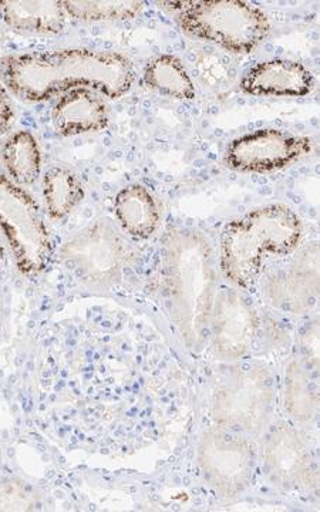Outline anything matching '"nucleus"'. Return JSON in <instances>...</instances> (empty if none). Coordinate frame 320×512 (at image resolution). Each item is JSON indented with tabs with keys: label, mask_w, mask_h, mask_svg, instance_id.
Returning <instances> with one entry per match:
<instances>
[{
	"label": "nucleus",
	"mask_w": 320,
	"mask_h": 512,
	"mask_svg": "<svg viewBox=\"0 0 320 512\" xmlns=\"http://www.w3.org/2000/svg\"><path fill=\"white\" fill-rule=\"evenodd\" d=\"M134 82L133 62L107 50L66 47L0 57V83L13 96L29 103H40L80 87L117 100L130 92Z\"/></svg>",
	"instance_id": "f257e3e1"
},
{
	"label": "nucleus",
	"mask_w": 320,
	"mask_h": 512,
	"mask_svg": "<svg viewBox=\"0 0 320 512\" xmlns=\"http://www.w3.org/2000/svg\"><path fill=\"white\" fill-rule=\"evenodd\" d=\"M160 256L168 316L185 348L200 353L210 335L218 295L214 249L202 232L174 229L165 235Z\"/></svg>",
	"instance_id": "f03ea898"
},
{
	"label": "nucleus",
	"mask_w": 320,
	"mask_h": 512,
	"mask_svg": "<svg viewBox=\"0 0 320 512\" xmlns=\"http://www.w3.org/2000/svg\"><path fill=\"white\" fill-rule=\"evenodd\" d=\"M302 235L301 218L288 205H265L235 218L221 235L222 275L235 288H254L266 265L295 252Z\"/></svg>",
	"instance_id": "7ed1b4c3"
},
{
	"label": "nucleus",
	"mask_w": 320,
	"mask_h": 512,
	"mask_svg": "<svg viewBox=\"0 0 320 512\" xmlns=\"http://www.w3.org/2000/svg\"><path fill=\"white\" fill-rule=\"evenodd\" d=\"M188 36L248 55L265 42L271 22L261 8L242 0H178L160 2Z\"/></svg>",
	"instance_id": "20e7f679"
},
{
	"label": "nucleus",
	"mask_w": 320,
	"mask_h": 512,
	"mask_svg": "<svg viewBox=\"0 0 320 512\" xmlns=\"http://www.w3.org/2000/svg\"><path fill=\"white\" fill-rule=\"evenodd\" d=\"M274 409V377L259 363L234 370L218 383L212 396V419L237 433H261Z\"/></svg>",
	"instance_id": "39448f33"
},
{
	"label": "nucleus",
	"mask_w": 320,
	"mask_h": 512,
	"mask_svg": "<svg viewBox=\"0 0 320 512\" xmlns=\"http://www.w3.org/2000/svg\"><path fill=\"white\" fill-rule=\"evenodd\" d=\"M0 234L22 274L36 275L49 264L52 242L39 204L0 170Z\"/></svg>",
	"instance_id": "423d86ee"
},
{
	"label": "nucleus",
	"mask_w": 320,
	"mask_h": 512,
	"mask_svg": "<svg viewBox=\"0 0 320 512\" xmlns=\"http://www.w3.org/2000/svg\"><path fill=\"white\" fill-rule=\"evenodd\" d=\"M62 259L83 284L101 289L123 281L136 252L113 222L101 218L63 245Z\"/></svg>",
	"instance_id": "0eeeda50"
},
{
	"label": "nucleus",
	"mask_w": 320,
	"mask_h": 512,
	"mask_svg": "<svg viewBox=\"0 0 320 512\" xmlns=\"http://www.w3.org/2000/svg\"><path fill=\"white\" fill-rule=\"evenodd\" d=\"M197 460L212 490L221 497L235 498L252 483L256 450L247 437L218 426L202 434Z\"/></svg>",
	"instance_id": "6e6552de"
},
{
	"label": "nucleus",
	"mask_w": 320,
	"mask_h": 512,
	"mask_svg": "<svg viewBox=\"0 0 320 512\" xmlns=\"http://www.w3.org/2000/svg\"><path fill=\"white\" fill-rule=\"evenodd\" d=\"M311 137L278 128H261L235 138L225 151V163L239 173H274L311 154Z\"/></svg>",
	"instance_id": "1a4fd4ad"
},
{
	"label": "nucleus",
	"mask_w": 320,
	"mask_h": 512,
	"mask_svg": "<svg viewBox=\"0 0 320 512\" xmlns=\"http://www.w3.org/2000/svg\"><path fill=\"white\" fill-rule=\"evenodd\" d=\"M258 329V313L244 295L234 289L218 292L208 335L215 356L228 362L247 356Z\"/></svg>",
	"instance_id": "9d476101"
},
{
	"label": "nucleus",
	"mask_w": 320,
	"mask_h": 512,
	"mask_svg": "<svg viewBox=\"0 0 320 512\" xmlns=\"http://www.w3.org/2000/svg\"><path fill=\"white\" fill-rule=\"evenodd\" d=\"M262 463L274 483L289 490H315L319 476L311 451L298 431L279 427L262 448Z\"/></svg>",
	"instance_id": "9b49d317"
},
{
	"label": "nucleus",
	"mask_w": 320,
	"mask_h": 512,
	"mask_svg": "<svg viewBox=\"0 0 320 512\" xmlns=\"http://www.w3.org/2000/svg\"><path fill=\"white\" fill-rule=\"evenodd\" d=\"M319 292L318 244L303 249L285 268L266 276V301L276 309L303 313L315 305Z\"/></svg>",
	"instance_id": "f8f14e48"
},
{
	"label": "nucleus",
	"mask_w": 320,
	"mask_h": 512,
	"mask_svg": "<svg viewBox=\"0 0 320 512\" xmlns=\"http://www.w3.org/2000/svg\"><path fill=\"white\" fill-rule=\"evenodd\" d=\"M315 76L296 60L269 59L242 77L241 90L256 97H305L315 90Z\"/></svg>",
	"instance_id": "ddd939ff"
},
{
	"label": "nucleus",
	"mask_w": 320,
	"mask_h": 512,
	"mask_svg": "<svg viewBox=\"0 0 320 512\" xmlns=\"http://www.w3.org/2000/svg\"><path fill=\"white\" fill-rule=\"evenodd\" d=\"M109 119L103 96L84 87L64 93L52 113L53 126L64 137L99 133L109 126Z\"/></svg>",
	"instance_id": "4468645a"
},
{
	"label": "nucleus",
	"mask_w": 320,
	"mask_h": 512,
	"mask_svg": "<svg viewBox=\"0 0 320 512\" xmlns=\"http://www.w3.org/2000/svg\"><path fill=\"white\" fill-rule=\"evenodd\" d=\"M0 18L9 28L32 35H57L66 28L67 16L63 2L57 0H3Z\"/></svg>",
	"instance_id": "2eb2a0df"
},
{
	"label": "nucleus",
	"mask_w": 320,
	"mask_h": 512,
	"mask_svg": "<svg viewBox=\"0 0 320 512\" xmlns=\"http://www.w3.org/2000/svg\"><path fill=\"white\" fill-rule=\"evenodd\" d=\"M114 215L131 237L147 239L160 227L161 214L154 195L141 184L121 188L114 198Z\"/></svg>",
	"instance_id": "dca6fc26"
},
{
	"label": "nucleus",
	"mask_w": 320,
	"mask_h": 512,
	"mask_svg": "<svg viewBox=\"0 0 320 512\" xmlns=\"http://www.w3.org/2000/svg\"><path fill=\"white\" fill-rule=\"evenodd\" d=\"M3 171L19 187L35 184L42 173V151L37 138L28 130L9 136L0 150Z\"/></svg>",
	"instance_id": "f3484780"
},
{
	"label": "nucleus",
	"mask_w": 320,
	"mask_h": 512,
	"mask_svg": "<svg viewBox=\"0 0 320 512\" xmlns=\"http://www.w3.org/2000/svg\"><path fill=\"white\" fill-rule=\"evenodd\" d=\"M143 80L150 89L171 99L190 101L197 97L190 73L177 56L161 55L151 59L144 67Z\"/></svg>",
	"instance_id": "a211bd4d"
},
{
	"label": "nucleus",
	"mask_w": 320,
	"mask_h": 512,
	"mask_svg": "<svg viewBox=\"0 0 320 512\" xmlns=\"http://www.w3.org/2000/svg\"><path fill=\"white\" fill-rule=\"evenodd\" d=\"M284 406L293 420L308 423L319 412V392L308 367L292 360L284 373Z\"/></svg>",
	"instance_id": "6ab92c4d"
},
{
	"label": "nucleus",
	"mask_w": 320,
	"mask_h": 512,
	"mask_svg": "<svg viewBox=\"0 0 320 512\" xmlns=\"http://www.w3.org/2000/svg\"><path fill=\"white\" fill-rule=\"evenodd\" d=\"M46 214L60 221L83 201L84 188L73 171L66 167H52L46 171L42 184Z\"/></svg>",
	"instance_id": "aec40b11"
},
{
	"label": "nucleus",
	"mask_w": 320,
	"mask_h": 512,
	"mask_svg": "<svg viewBox=\"0 0 320 512\" xmlns=\"http://www.w3.org/2000/svg\"><path fill=\"white\" fill-rule=\"evenodd\" d=\"M67 16L80 22H117L137 18L144 2L137 0H104V2H63Z\"/></svg>",
	"instance_id": "412c9836"
},
{
	"label": "nucleus",
	"mask_w": 320,
	"mask_h": 512,
	"mask_svg": "<svg viewBox=\"0 0 320 512\" xmlns=\"http://www.w3.org/2000/svg\"><path fill=\"white\" fill-rule=\"evenodd\" d=\"M36 498L28 485L18 480L0 483V511L33 510Z\"/></svg>",
	"instance_id": "4be33fe9"
},
{
	"label": "nucleus",
	"mask_w": 320,
	"mask_h": 512,
	"mask_svg": "<svg viewBox=\"0 0 320 512\" xmlns=\"http://www.w3.org/2000/svg\"><path fill=\"white\" fill-rule=\"evenodd\" d=\"M15 121V110L10 101L8 90L0 83V136L8 133Z\"/></svg>",
	"instance_id": "5701e85b"
},
{
	"label": "nucleus",
	"mask_w": 320,
	"mask_h": 512,
	"mask_svg": "<svg viewBox=\"0 0 320 512\" xmlns=\"http://www.w3.org/2000/svg\"><path fill=\"white\" fill-rule=\"evenodd\" d=\"M318 335V323L315 322L312 323L311 328H309L306 335L303 336V349L308 353L309 362H311V365L313 366H318L319 363Z\"/></svg>",
	"instance_id": "b1692460"
},
{
	"label": "nucleus",
	"mask_w": 320,
	"mask_h": 512,
	"mask_svg": "<svg viewBox=\"0 0 320 512\" xmlns=\"http://www.w3.org/2000/svg\"><path fill=\"white\" fill-rule=\"evenodd\" d=\"M6 242L5 239H3L2 234H0V264H2L3 259H5L6 256Z\"/></svg>",
	"instance_id": "393cba45"
},
{
	"label": "nucleus",
	"mask_w": 320,
	"mask_h": 512,
	"mask_svg": "<svg viewBox=\"0 0 320 512\" xmlns=\"http://www.w3.org/2000/svg\"><path fill=\"white\" fill-rule=\"evenodd\" d=\"M3 322V302H2V293H0V326H2Z\"/></svg>",
	"instance_id": "a878e982"
},
{
	"label": "nucleus",
	"mask_w": 320,
	"mask_h": 512,
	"mask_svg": "<svg viewBox=\"0 0 320 512\" xmlns=\"http://www.w3.org/2000/svg\"><path fill=\"white\" fill-rule=\"evenodd\" d=\"M0 468H2V463H0Z\"/></svg>",
	"instance_id": "bb28decb"
}]
</instances>
